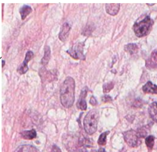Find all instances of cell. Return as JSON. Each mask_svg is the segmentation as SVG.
Returning a JSON list of instances; mask_svg holds the SVG:
<instances>
[{
  "label": "cell",
  "instance_id": "obj_6",
  "mask_svg": "<svg viewBox=\"0 0 157 152\" xmlns=\"http://www.w3.org/2000/svg\"><path fill=\"white\" fill-rule=\"evenodd\" d=\"M33 56V52L32 51H27L26 55H25V60L23 61V63L20 65V66L17 68V71L18 73L21 74H25L27 70H28V62L32 59V57Z\"/></svg>",
  "mask_w": 157,
  "mask_h": 152
},
{
  "label": "cell",
  "instance_id": "obj_22",
  "mask_svg": "<svg viewBox=\"0 0 157 152\" xmlns=\"http://www.w3.org/2000/svg\"><path fill=\"white\" fill-rule=\"evenodd\" d=\"M90 103L92 104V105H96L97 104V101H96V99L94 98V97H91L90 100Z\"/></svg>",
  "mask_w": 157,
  "mask_h": 152
},
{
  "label": "cell",
  "instance_id": "obj_19",
  "mask_svg": "<svg viewBox=\"0 0 157 152\" xmlns=\"http://www.w3.org/2000/svg\"><path fill=\"white\" fill-rule=\"evenodd\" d=\"M109 133V131H105V132L101 133L100 135L99 138H98V143L99 145H105V142H106V136H107V134Z\"/></svg>",
  "mask_w": 157,
  "mask_h": 152
},
{
  "label": "cell",
  "instance_id": "obj_3",
  "mask_svg": "<svg viewBox=\"0 0 157 152\" xmlns=\"http://www.w3.org/2000/svg\"><path fill=\"white\" fill-rule=\"evenodd\" d=\"M152 25H153V21L149 16H146L143 20L135 23L133 25V29L136 36H137L138 37H142L147 35L151 30Z\"/></svg>",
  "mask_w": 157,
  "mask_h": 152
},
{
  "label": "cell",
  "instance_id": "obj_9",
  "mask_svg": "<svg viewBox=\"0 0 157 152\" xmlns=\"http://www.w3.org/2000/svg\"><path fill=\"white\" fill-rule=\"evenodd\" d=\"M86 89H82L81 92L80 97L78 99V103H77V107L81 110H85L86 108Z\"/></svg>",
  "mask_w": 157,
  "mask_h": 152
},
{
  "label": "cell",
  "instance_id": "obj_7",
  "mask_svg": "<svg viewBox=\"0 0 157 152\" xmlns=\"http://www.w3.org/2000/svg\"><path fill=\"white\" fill-rule=\"evenodd\" d=\"M146 66L147 68H157V48L151 52L149 59L147 60Z\"/></svg>",
  "mask_w": 157,
  "mask_h": 152
},
{
  "label": "cell",
  "instance_id": "obj_21",
  "mask_svg": "<svg viewBox=\"0 0 157 152\" xmlns=\"http://www.w3.org/2000/svg\"><path fill=\"white\" fill-rule=\"evenodd\" d=\"M101 100H102V101H104V102H109V101H112V98L110 96H109V95H105V96H103V97H101Z\"/></svg>",
  "mask_w": 157,
  "mask_h": 152
},
{
  "label": "cell",
  "instance_id": "obj_14",
  "mask_svg": "<svg viewBox=\"0 0 157 152\" xmlns=\"http://www.w3.org/2000/svg\"><path fill=\"white\" fill-rule=\"evenodd\" d=\"M21 135L22 138L26 139H33L36 137V130L32 129L29 131H22L21 133Z\"/></svg>",
  "mask_w": 157,
  "mask_h": 152
},
{
  "label": "cell",
  "instance_id": "obj_2",
  "mask_svg": "<svg viewBox=\"0 0 157 152\" xmlns=\"http://www.w3.org/2000/svg\"><path fill=\"white\" fill-rule=\"evenodd\" d=\"M98 120V112L96 109H92L86 114L83 121L84 129L87 134L92 135L97 130Z\"/></svg>",
  "mask_w": 157,
  "mask_h": 152
},
{
  "label": "cell",
  "instance_id": "obj_8",
  "mask_svg": "<svg viewBox=\"0 0 157 152\" xmlns=\"http://www.w3.org/2000/svg\"><path fill=\"white\" fill-rule=\"evenodd\" d=\"M70 30H71V25H69L67 22L64 23V24L63 25V26H62L61 30H60V32H59V40H61V41H65L67 36H68Z\"/></svg>",
  "mask_w": 157,
  "mask_h": 152
},
{
  "label": "cell",
  "instance_id": "obj_12",
  "mask_svg": "<svg viewBox=\"0 0 157 152\" xmlns=\"http://www.w3.org/2000/svg\"><path fill=\"white\" fill-rule=\"evenodd\" d=\"M14 152H40L37 148L31 145H22L18 146Z\"/></svg>",
  "mask_w": 157,
  "mask_h": 152
},
{
  "label": "cell",
  "instance_id": "obj_16",
  "mask_svg": "<svg viewBox=\"0 0 157 152\" xmlns=\"http://www.w3.org/2000/svg\"><path fill=\"white\" fill-rule=\"evenodd\" d=\"M32 12V8L29 6H24L20 9V13H21V20H24L29 13Z\"/></svg>",
  "mask_w": 157,
  "mask_h": 152
},
{
  "label": "cell",
  "instance_id": "obj_10",
  "mask_svg": "<svg viewBox=\"0 0 157 152\" xmlns=\"http://www.w3.org/2000/svg\"><path fill=\"white\" fill-rule=\"evenodd\" d=\"M120 10L119 3H107L105 4V10L110 15H116Z\"/></svg>",
  "mask_w": 157,
  "mask_h": 152
},
{
  "label": "cell",
  "instance_id": "obj_5",
  "mask_svg": "<svg viewBox=\"0 0 157 152\" xmlns=\"http://www.w3.org/2000/svg\"><path fill=\"white\" fill-rule=\"evenodd\" d=\"M67 53L75 59L84 60L85 55L83 54V43H78L71 47L67 51Z\"/></svg>",
  "mask_w": 157,
  "mask_h": 152
},
{
  "label": "cell",
  "instance_id": "obj_15",
  "mask_svg": "<svg viewBox=\"0 0 157 152\" xmlns=\"http://www.w3.org/2000/svg\"><path fill=\"white\" fill-rule=\"evenodd\" d=\"M50 57H51V50H50V48L48 46L46 45L45 48H44V55L43 59H41V63L43 65H46L48 63V61L50 59Z\"/></svg>",
  "mask_w": 157,
  "mask_h": 152
},
{
  "label": "cell",
  "instance_id": "obj_23",
  "mask_svg": "<svg viewBox=\"0 0 157 152\" xmlns=\"http://www.w3.org/2000/svg\"><path fill=\"white\" fill-rule=\"evenodd\" d=\"M52 152H61V150H60V149H59L57 146L54 145V146H52Z\"/></svg>",
  "mask_w": 157,
  "mask_h": 152
},
{
  "label": "cell",
  "instance_id": "obj_11",
  "mask_svg": "<svg viewBox=\"0 0 157 152\" xmlns=\"http://www.w3.org/2000/svg\"><path fill=\"white\" fill-rule=\"evenodd\" d=\"M142 89L146 93H154V94H157V86L151 82H147L142 87Z\"/></svg>",
  "mask_w": 157,
  "mask_h": 152
},
{
  "label": "cell",
  "instance_id": "obj_4",
  "mask_svg": "<svg viewBox=\"0 0 157 152\" xmlns=\"http://www.w3.org/2000/svg\"><path fill=\"white\" fill-rule=\"evenodd\" d=\"M124 139L128 146L132 147H136L141 143L142 139L140 135L137 131L134 130H129L124 132Z\"/></svg>",
  "mask_w": 157,
  "mask_h": 152
},
{
  "label": "cell",
  "instance_id": "obj_24",
  "mask_svg": "<svg viewBox=\"0 0 157 152\" xmlns=\"http://www.w3.org/2000/svg\"><path fill=\"white\" fill-rule=\"evenodd\" d=\"M98 152H106L105 150V149H103V148H100L99 150H98Z\"/></svg>",
  "mask_w": 157,
  "mask_h": 152
},
{
  "label": "cell",
  "instance_id": "obj_17",
  "mask_svg": "<svg viewBox=\"0 0 157 152\" xmlns=\"http://www.w3.org/2000/svg\"><path fill=\"white\" fill-rule=\"evenodd\" d=\"M124 50L130 54H135L138 51V46L136 44H128L124 46Z\"/></svg>",
  "mask_w": 157,
  "mask_h": 152
},
{
  "label": "cell",
  "instance_id": "obj_13",
  "mask_svg": "<svg viewBox=\"0 0 157 152\" xmlns=\"http://www.w3.org/2000/svg\"><path fill=\"white\" fill-rule=\"evenodd\" d=\"M148 112L151 119L157 122V102H152L150 104Z\"/></svg>",
  "mask_w": 157,
  "mask_h": 152
},
{
  "label": "cell",
  "instance_id": "obj_20",
  "mask_svg": "<svg viewBox=\"0 0 157 152\" xmlns=\"http://www.w3.org/2000/svg\"><path fill=\"white\" fill-rule=\"evenodd\" d=\"M113 82H107L103 85V92L104 93H108L113 88Z\"/></svg>",
  "mask_w": 157,
  "mask_h": 152
},
{
  "label": "cell",
  "instance_id": "obj_18",
  "mask_svg": "<svg viewBox=\"0 0 157 152\" xmlns=\"http://www.w3.org/2000/svg\"><path fill=\"white\" fill-rule=\"evenodd\" d=\"M154 142H155V137L153 135H148L147 137H146L145 143L149 149H151L153 147Z\"/></svg>",
  "mask_w": 157,
  "mask_h": 152
},
{
  "label": "cell",
  "instance_id": "obj_1",
  "mask_svg": "<svg viewBox=\"0 0 157 152\" xmlns=\"http://www.w3.org/2000/svg\"><path fill=\"white\" fill-rule=\"evenodd\" d=\"M75 80L67 77L60 88V101L65 108H71L75 101Z\"/></svg>",
  "mask_w": 157,
  "mask_h": 152
}]
</instances>
